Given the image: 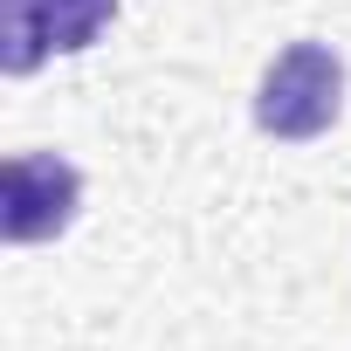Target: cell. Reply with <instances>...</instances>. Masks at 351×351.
Masks as SVG:
<instances>
[{"label":"cell","instance_id":"2","mask_svg":"<svg viewBox=\"0 0 351 351\" xmlns=\"http://www.w3.org/2000/svg\"><path fill=\"white\" fill-rule=\"evenodd\" d=\"M124 0H0V69L35 76L49 56H83Z\"/></svg>","mask_w":351,"mask_h":351},{"label":"cell","instance_id":"3","mask_svg":"<svg viewBox=\"0 0 351 351\" xmlns=\"http://www.w3.org/2000/svg\"><path fill=\"white\" fill-rule=\"evenodd\" d=\"M83 207V172L56 152H14L8 172H0V234L14 248H35V241H56L69 234Z\"/></svg>","mask_w":351,"mask_h":351},{"label":"cell","instance_id":"1","mask_svg":"<svg viewBox=\"0 0 351 351\" xmlns=\"http://www.w3.org/2000/svg\"><path fill=\"white\" fill-rule=\"evenodd\" d=\"M344 110V62L330 42H289L255 90V131L282 145H310L337 124Z\"/></svg>","mask_w":351,"mask_h":351}]
</instances>
